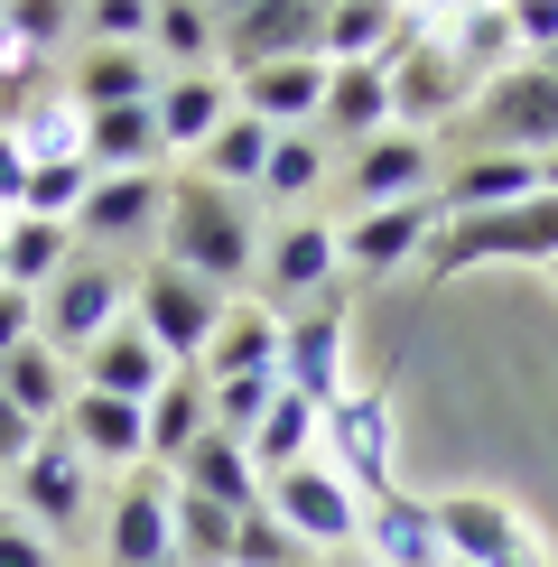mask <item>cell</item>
I'll list each match as a JSON object with an SVG mask.
<instances>
[{
    "label": "cell",
    "mask_w": 558,
    "mask_h": 567,
    "mask_svg": "<svg viewBox=\"0 0 558 567\" xmlns=\"http://www.w3.org/2000/svg\"><path fill=\"white\" fill-rule=\"evenodd\" d=\"M158 261L232 298V279L261 270V224H251V196H232V186H215V177H168Z\"/></svg>",
    "instance_id": "1"
},
{
    "label": "cell",
    "mask_w": 558,
    "mask_h": 567,
    "mask_svg": "<svg viewBox=\"0 0 558 567\" xmlns=\"http://www.w3.org/2000/svg\"><path fill=\"white\" fill-rule=\"evenodd\" d=\"M484 261H530L549 270L558 261V196H530V205H503V215H447L418 251V270L447 279V270H484Z\"/></svg>",
    "instance_id": "2"
},
{
    "label": "cell",
    "mask_w": 558,
    "mask_h": 567,
    "mask_svg": "<svg viewBox=\"0 0 558 567\" xmlns=\"http://www.w3.org/2000/svg\"><path fill=\"white\" fill-rule=\"evenodd\" d=\"M122 317H131V270L122 261H93V251H75V261L38 289V344L65 353V363H84Z\"/></svg>",
    "instance_id": "3"
},
{
    "label": "cell",
    "mask_w": 558,
    "mask_h": 567,
    "mask_svg": "<svg viewBox=\"0 0 558 567\" xmlns=\"http://www.w3.org/2000/svg\"><path fill=\"white\" fill-rule=\"evenodd\" d=\"M224 307H232L224 289H205V279H186V270H168V261L131 270V326H140L158 353H168L177 372H196V363H205V344H215Z\"/></svg>",
    "instance_id": "4"
},
{
    "label": "cell",
    "mask_w": 558,
    "mask_h": 567,
    "mask_svg": "<svg viewBox=\"0 0 558 567\" xmlns=\"http://www.w3.org/2000/svg\"><path fill=\"white\" fill-rule=\"evenodd\" d=\"M391 391L382 382H344V400H326V465L354 484V503H382L391 484Z\"/></svg>",
    "instance_id": "5"
},
{
    "label": "cell",
    "mask_w": 558,
    "mask_h": 567,
    "mask_svg": "<svg viewBox=\"0 0 558 567\" xmlns=\"http://www.w3.org/2000/svg\"><path fill=\"white\" fill-rule=\"evenodd\" d=\"M317 38H326V10H308V0H232V10H215L224 84L261 75V65H289V56H317Z\"/></svg>",
    "instance_id": "6"
},
{
    "label": "cell",
    "mask_w": 558,
    "mask_h": 567,
    "mask_svg": "<svg viewBox=\"0 0 558 567\" xmlns=\"http://www.w3.org/2000/svg\"><path fill=\"white\" fill-rule=\"evenodd\" d=\"M261 512L289 539H308V549H354L363 539V503H354V484L335 475V465H289V475H270L261 484Z\"/></svg>",
    "instance_id": "7"
},
{
    "label": "cell",
    "mask_w": 558,
    "mask_h": 567,
    "mask_svg": "<svg viewBox=\"0 0 558 567\" xmlns=\"http://www.w3.org/2000/svg\"><path fill=\"white\" fill-rule=\"evenodd\" d=\"M437 539H447L456 567H549L540 530L503 503V493H437Z\"/></svg>",
    "instance_id": "8"
},
{
    "label": "cell",
    "mask_w": 558,
    "mask_h": 567,
    "mask_svg": "<svg viewBox=\"0 0 558 567\" xmlns=\"http://www.w3.org/2000/svg\"><path fill=\"white\" fill-rule=\"evenodd\" d=\"M158 224H168V177L140 168V177H93L84 215H75V251L93 261H122V251L158 243Z\"/></svg>",
    "instance_id": "9"
},
{
    "label": "cell",
    "mask_w": 558,
    "mask_h": 567,
    "mask_svg": "<svg viewBox=\"0 0 558 567\" xmlns=\"http://www.w3.org/2000/svg\"><path fill=\"white\" fill-rule=\"evenodd\" d=\"M84 503H93V465L65 446V429H46V437L29 446V465L10 475V512H19L29 530L65 539V530H84Z\"/></svg>",
    "instance_id": "10"
},
{
    "label": "cell",
    "mask_w": 558,
    "mask_h": 567,
    "mask_svg": "<svg viewBox=\"0 0 558 567\" xmlns=\"http://www.w3.org/2000/svg\"><path fill=\"white\" fill-rule=\"evenodd\" d=\"M475 140H484V150L549 158L558 150V84L540 75V65H512V75L475 84Z\"/></svg>",
    "instance_id": "11"
},
{
    "label": "cell",
    "mask_w": 558,
    "mask_h": 567,
    "mask_svg": "<svg viewBox=\"0 0 558 567\" xmlns=\"http://www.w3.org/2000/svg\"><path fill=\"white\" fill-rule=\"evenodd\" d=\"M251 279L270 289V307H317V298L344 279L335 224H317V215H289L279 233H261V270H251Z\"/></svg>",
    "instance_id": "12"
},
{
    "label": "cell",
    "mask_w": 558,
    "mask_h": 567,
    "mask_svg": "<svg viewBox=\"0 0 558 567\" xmlns=\"http://www.w3.org/2000/svg\"><path fill=\"white\" fill-rule=\"evenodd\" d=\"M103 558L112 567H177V475H131L112 493V522H103Z\"/></svg>",
    "instance_id": "13"
},
{
    "label": "cell",
    "mask_w": 558,
    "mask_h": 567,
    "mask_svg": "<svg viewBox=\"0 0 558 567\" xmlns=\"http://www.w3.org/2000/svg\"><path fill=\"white\" fill-rule=\"evenodd\" d=\"M279 391H298V400H344V307L335 298H317V307H298L289 326H279Z\"/></svg>",
    "instance_id": "14"
},
{
    "label": "cell",
    "mask_w": 558,
    "mask_h": 567,
    "mask_svg": "<svg viewBox=\"0 0 558 567\" xmlns=\"http://www.w3.org/2000/svg\"><path fill=\"white\" fill-rule=\"evenodd\" d=\"M465 93H475V84L456 75L447 47H428V38H410V29H401V56H391V131L437 140V122H447Z\"/></svg>",
    "instance_id": "15"
},
{
    "label": "cell",
    "mask_w": 558,
    "mask_h": 567,
    "mask_svg": "<svg viewBox=\"0 0 558 567\" xmlns=\"http://www.w3.org/2000/svg\"><path fill=\"white\" fill-rule=\"evenodd\" d=\"M437 224H447V215H437V196L372 205V215H354V224L335 233V251H344V270H354V279H382V270H410L418 251H428Z\"/></svg>",
    "instance_id": "16"
},
{
    "label": "cell",
    "mask_w": 558,
    "mask_h": 567,
    "mask_svg": "<svg viewBox=\"0 0 558 567\" xmlns=\"http://www.w3.org/2000/svg\"><path fill=\"white\" fill-rule=\"evenodd\" d=\"M65 446H75L84 465H149V410H131V400H112V391H84L75 382V400H65Z\"/></svg>",
    "instance_id": "17"
},
{
    "label": "cell",
    "mask_w": 558,
    "mask_h": 567,
    "mask_svg": "<svg viewBox=\"0 0 558 567\" xmlns=\"http://www.w3.org/2000/svg\"><path fill=\"white\" fill-rule=\"evenodd\" d=\"M326 56H289V65H261V75H232V112H251L261 131H317L326 112Z\"/></svg>",
    "instance_id": "18"
},
{
    "label": "cell",
    "mask_w": 558,
    "mask_h": 567,
    "mask_svg": "<svg viewBox=\"0 0 558 567\" xmlns=\"http://www.w3.org/2000/svg\"><path fill=\"white\" fill-rule=\"evenodd\" d=\"M428 177H437V140H418V131H382V140H363L354 168H344V186H354V215L428 196Z\"/></svg>",
    "instance_id": "19"
},
{
    "label": "cell",
    "mask_w": 558,
    "mask_h": 567,
    "mask_svg": "<svg viewBox=\"0 0 558 567\" xmlns=\"http://www.w3.org/2000/svg\"><path fill=\"white\" fill-rule=\"evenodd\" d=\"M363 567H447V539H437V512L418 493H382L363 503V539H354Z\"/></svg>",
    "instance_id": "20"
},
{
    "label": "cell",
    "mask_w": 558,
    "mask_h": 567,
    "mask_svg": "<svg viewBox=\"0 0 558 567\" xmlns=\"http://www.w3.org/2000/svg\"><path fill=\"white\" fill-rule=\"evenodd\" d=\"M540 196V158L521 150H475L456 158L447 186H437V215H503V205H530Z\"/></svg>",
    "instance_id": "21"
},
{
    "label": "cell",
    "mask_w": 558,
    "mask_h": 567,
    "mask_svg": "<svg viewBox=\"0 0 558 567\" xmlns=\"http://www.w3.org/2000/svg\"><path fill=\"white\" fill-rule=\"evenodd\" d=\"M177 493H196V503H215V512H261V465H251V446L242 437H224V429H205L196 446L177 456Z\"/></svg>",
    "instance_id": "22"
},
{
    "label": "cell",
    "mask_w": 558,
    "mask_h": 567,
    "mask_svg": "<svg viewBox=\"0 0 558 567\" xmlns=\"http://www.w3.org/2000/svg\"><path fill=\"white\" fill-rule=\"evenodd\" d=\"M75 382H84V391H112V400H131V410H149V400L177 382V363H168V353H158V344H149V336H140V326L122 317L103 344L84 353V372H75Z\"/></svg>",
    "instance_id": "23"
},
{
    "label": "cell",
    "mask_w": 558,
    "mask_h": 567,
    "mask_svg": "<svg viewBox=\"0 0 558 567\" xmlns=\"http://www.w3.org/2000/svg\"><path fill=\"white\" fill-rule=\"evenodd\" d=\"M279 326H289V317H279L270 298H232L196 372H205V382H251V372H270V382H279Z\"/></svg>",
    "instance_id": "24"
},
{
    "label": "cell",
    "mask_w": 558,
    "mask_h": 567,
    "mask_svg": "<svg viewBox=\"0 0 558 567\" xmlns=\"http://www.w3.org/2000/svg\"><path fill=\"white\" fill-rule=\"evenodd\" d=\"M65 103H75V112L158 103V65H149V47H75V65H65Z\"/></svg>",
    "instance_id": "25"
},
{
    "label": "cell",
    "mask_w": 558,
    "mask_h": 567,
    "mask_svg": "<svg viewBox=\"0 0 558 567\" xmlns=\"http://www.w3.org/2000/svg\"><path fill=\"white\" fill-rule=\"evenodd\" d=\"M382 131H391V65H335V75H326L317 140L363 150V140H382Z\"/></svg>",
    "instance_id": "26"
},
{
    "label": "cell",
    "mask_w": 558,
    "mask_h": 567,
    "mask_svg": "<svg viewBox=\"0 0 558 567\" xmlns=\"http://www.w3.org/2000/svg\"><path fill=\"white\" fill-rule=\"evenodd\" d=\"M158 150H186L196 158L205 140H215L224 122H232V84L224 75H158Z\"/></svg>",
    "instance_id": "27"
},
{
    "label": "cell",
    "mask_w": 558,
    "mask_h": 567,
    "mask_svg": "<svg viewBox=\"0 0 558 567\" xmlns=\"http://www.w3.org/2000/svg\"><path fill=\"white\" fill-rule=\"evenodd\" d=\"M317 56L326 65H391L401 56V10H391V0H335Z\"/></svg>",
    "instance_id": "28"
},
{
    "label": "cell",
    "mask_w": 558,
    "mask_h": 567,
    "mask_svg": "<svg viewBox=\"0 0 558 567\" xmlns=\"http://www.w3.org/2000/svg\"><path fill=\"white\" fill-rule=\"evenodd\" d=\"M242 446H251V465H261V484H270V475H289V465H308L317 446H326V410H317V400H298V391H279Z\"/></svg>",
    "instance_id": "29"
},
{
    "label": "cell",
    "mask_w": 558,
    "mask_h": 567,
    "mask_svg": "<svg viewBox=\"0 0 558 567\" xmlns=\"http://www.w3.org/2000/svg\"><path fill=\"white\" fill-rule=\"evenodd\" d=\"M205 429H215V391H205V372H177V382L149 400V465H158V475H177V456Z\"/></svg>",
    "instance_id": "30"
},
{
    "label": "cell",
    "mask_w": 558,
    "mask_h": 567,
    "mask_svg": "<svg viewBox=\"0 0 558 567\" xmlns=\"http://www.w3.org/2000/svg\"><path fill=\"white\" fill-rule=\"evenodd\" d=\"M215 10H196V0H158L149 10V65L158 75H215Z\"/></svg>",
    "instance_id": "31"
},
{
    "label": "cell",
    "mask_w": 558,
    "mask_h": 567,
    "mask_svg": "<svg viewBox=\"0 0 558 567\" xmlns=\"http://www.w3.org/2000/svg\"><path fill=\"white\" fill-rule=\"evenodd\" d=\"M75 261V224H38V215H10V243H0V289L38 298L46 279Z\"/></svg>",
    "instance_id": "32"
},
{
    "label": "cell",
    "mask_w": 558,
    "mask_h": 567,
    "mask_svg": "<svg viewBox=\"0 0 558 567\" xmlns=\"http://www.w3.org/2000/svg\"><path fill=\"white\" fill-rule=\"evenodd\" d=\"M0 400H10V410H29L38 429H56V419H65V400H75V382H65V353L19 344L10 363H0Z\"/></svg>",
    "instance_id": "33"
},
{
    "label": "cell",
    "mask_w": 558,
    "mask_h": 567,
    "mask_svg": "<svg viewBox=\"0 0 558 567\" xmlns=\"http://www.w3.org/2000/svg\"><path fill=\"white\" fill-rule=\"evenodd\" d=\"M270 140H279V131H261L251 112H232V122H224V131L196 150V177L232 186V196H251V186H261V168H270Z\"/></svg>",
    "instance_id": "34"
},
{
    "label": "cell",
    "mask_w": 558,
    "mask_h": 567,
    "mask_svg": "<svg viewBox=\"0 0 558 567\" xmlns=\"http://www.w3.org/2000/svg\"><path fill=\"white\" fill-rule=\"evenodd\" d=\"M0 131L29 150V168H65V158H84V112L65 103V93H38V103L19 112V122H0Z\"/></svg>",
    "instance_id": "35"
},
{
    "label": "cell",
    "mask_w": 558,
    "mask_h": 567,
    "mask_svg": "<svg viewBox=\"0 0 558 567\" xmlns=\"http://www.w3.org/2000/svg\"><path fill=\"white\" fill-rule=\"evenodd\" d=\"M512 10H456V29H447V56H456V75L465 84H494L512 75Z\"/></svg>",
    "instance_id": "36"
},
{
    "label": "cell",
    "mask_w": 558,
    "mask_h": 567,
    "mask_svg": "<svg viewBox=\"0 0 558 567\" xmlns=\"http://www.w3.org/2000/svg\"><path fill=\"white\" fill-rule=\"evenodd\" d=\"M326 168H335V158H326L317 131H279V140H270V168H261V186H251V196L298 205V196H317V186H326Z\"/></svg>",
    "instance_id": "37"
},
{
    "label": "cell",
    "mask_w": 558,
    "mask_h": 567,
    "mask_svg": "<svg viewBox=\"0 0 558 567\" xmlns=\"http://www.w3.org/2000/svg\"><path fill=\"white\" fill-rule=\"evenodd\" d=\"M177 567H232V512L177 493Z\"/></svg>",
    "instance_id": "38"
},
{
    "label": "cell",
    "mask_w": 558,
    "mask_h": 567,
    "mask_svg": "<svg viewBox=\"0 0 558 567\" xmlns=\"http://www.w3.org/2000/svg\"><path fill=\"white\" fill-rule=\"evenodd\" d=\"M84 196H93V168H84V158H65V168H29V196H19V215H38V224H75V215H84Z\"/></svg>",
    "instance_id": "39"
},
{
    "label": "cell",
    "mask_w": 558,
    "mask_h": 567,
    "mask_svg": "<svg viewBox=\"0 0 558 567\" xmlns=\"http://www.w3.org/2000/svg\"><path fill=\"white\" fill-rule=\"evenodd\" d=\"M232 567H317V549L289 539L270 512H242V522H232Z\"/></svg>",
    "instance_id": "40"
},
{
    "label": "cell",
    "mask_w": 558,
    "mask_h": 567,
    "mask_svg": "<svg viewBox=\"0 0 558 567\" xmlns=\"http://www.w3.org/2000/svg\"><path fill=\"white\" fill-rule=\"evenodd\" d=\"M205 391H215V429L224 437H251V429H261V410L279 400L270 372H251V382H205Z\"/></svg>",
    "instance_id": "41"
},
{
    "label": "cell",
    "mask_w": 558,
    "mask_h": 567,
    "mask_svg": "<svg viewBox=\"0 0 558 567\" xmlns=\"http://www.w3.org/2000/svg\"><path fill=\"white\" fill-rule=\"evenodd\" d=\"M75 29L112 38V47H131V38H149V10H140V0H93V10H75Z\"/></svg>",
    "instance_id": "42"
},
{
    "label": "cell",
    "mask_w": 558,
    "mask_h": 567,
    "mask_svg": "<svg viewBox=\"0 0 558 567\" xmlns=\"http://www.w3.org/2000/svg\"><path fill=\"white\" fill-rule=\"evenodd\" d=\"M10 29H19V47H29V65H46L56 38H75V10H10Z\"/></svg>",
    "instance_id": "43"
},
{
    "label": "cell",
    "mask_w": 558,
    "mask_h": 567,
    "mask_svg": "<svg viewBox=\"0 0 558 567\" xmlns=\"http://www.w3.org/2000/svg\"><path fill=\"white\" fill-rule=\"evenodd\" d=\"M0 567H56V539L29 530L19 512H0Z\"/></svg>",
    "instance_id": "44"
},
{
    "label": "cell",
    "mask_w": 558,
    "mask_h": 567,
    "mask_svg": "<svg viewBox=\"0 0 558 567\" xmlns=\"http://www.w3.org/2000/svg\"><path fill=\"white\" fill-rule=\"evenodd\" d=\"M46 429H38V419L29 410H10V400H0V475H19V465H29V446H38Z\"/></svg>",
    "instance_id": "45"
},
{
    "label": "cell",
    "mask_w": 558,
    "mask_h": 567,
    "mask_svg": "<svg viewBox=\"0 0 558 567\" xmlns=\"http://www.w3.org/2000/svg\"><path fill=\"white\" fill-rule=\"evenodd\" d=\"M19 344H38V298H19V289H0V363H10Z\"/></svg>",
    "instance_id": "46"
},
{
    "label": "cell",
    "mask_w": 558,
    "mask_h": 567,
    "mask_svg": "<svg viewBox=\"0 0 558 567\" xmlns=\"http://www.w3.org/2000/svg\"><path fill=\"white\" fill-rule=\"evenodd\" d=\"M512 38L549 56V47H558V0H512Z\"/></svg>",
    "instance_id": "47"
},
{
    "label": "cell",
    "mask_w": 558,
    "mask_h": 567,
    "mask_svg": "<svg viewBox=\"0 0 558 567\" xmlns=\"http://www.w3.org/2000/svg\"><path fill=\"white\" fill-rule=\"evenodd\" d=\"M19 196H29V150L0 131V215H19Z\"/></svg>",
    "instance_id": "48"
},
{
    "label": "cell",
    "mask_w": 558,
    "mask_h": 567,
    "mask_svg": "<svg viewBox=\"0 0 558 567\" xmlns=\"http://www.w3.org/2000/svg\"><path fill=\"white\" fill-rule=\"evenodd\" d=\"M540 75H549V84H558V47H549V56H540Z\"/></svg>",
    "instance_id": "49"
},
{
    "label": "cell",
    "mask_w": 558,
    "mask_h": 567,
    "mask_svg": "<svg viewBox=\"0 0 558 567\" xmlns=\"http://www.w3.org/2000/svg\"><path fill=\"white\" fill-rule=\"evenodd\" d=\"M0 243H10V215H0Z\"/></svg>",
    "instance_id": "50"
},
{
    "label": "cell",
    "mask_w": 558,
    "mask_h": 567,
    "mask_svg": "<svg viewBox=\"0 0 558 567\" xmlns=\"http://www.w3.org/2000/svg\"><path fill=\"white\" fill-rule=\"evenodd\" d=\"M0 493H10V475H0ZM0 512H10V503H0Z\"/></svg>",
    "instance_id": "51"
},
{
    "label": "cell",
    "mask_w": 558,
    "mask_h": 567,
    "mask_svg": "<svg viewBox=\"0 0 558 567\" xmlns=\"http://www.w3.org/2000/svg\"><path fill=\"white\" fill-rule=\"evenodd\" d=\"M549 279H558V261H549Z\"/></svg>",
    "instance_id": "52"
},
{
    "label": "cell",
    "mask_w": 558,
    "mask_h": 567,
    "mask_svg": "<svg viewBox=\"0 0 558 567\" xmlns=\"http://www.w3.org/2000/svg\"><path fill=\"white\" fill-rule=\"evenodd\" d=\"M447 567H456V558H447Z\"/></svg>",
    "instance_id": "53"
},
{
    "label": "cell",
    "mask_w": 558,
    "mask_h": 567,
    "mask_svg": "<svg viewBox=\"0 0 558 567\" xmlns=\"http://www.w3.org/2000/svg\"><path fill=\"white\" fill-rule=\"evenodd\" d=\"M354 567H363V558H354Z\"/></svg>",
    "instance_id": "54"
}]
</instances>
